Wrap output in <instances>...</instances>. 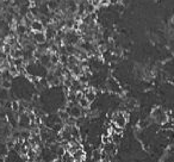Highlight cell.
I'll use <instances>...</instances> for the list:
<instances>
[{"instance_id": "obj_9", "label": "cell", "mask_w": 174, "mask_h": 162, "mask_svg": "<svg viewBox=\"0 0 174 162\" xmlns=\"http://www.w3.org/2000/svg\"><path fill=\"white\" fill-rule=\"evenodd\" d=\"M120 0H108V6H117L119 5Z\"/></svg>"}, {"instance_id": "obj_10", "label": "cell", "mask_w": 174, "mask_h": 162, "mask_svg": "<svg viewBox=\"0 0 174 162\" xmlns=\"http://www.w3.org/2000/svg\"><path fill=\"white\" fill-rule=\"evenodd\" d=\"M60 1H61V3H66L67 0H60Z\"/></svg>"}, {"instance_id": "obj_7", "label": "cell", "mask_w": 174, "mask_h": 162, "mask_svg": "<svg viewBox=\"0 0 174 162\" xmlns=\"http://www.w3.org/2000/svg\"><path fill=\"white\" fill-rule=\"evenodd\" d=\"M82 93H84L85 98H86L90 102H93L97 99V93L93 88H87V90L82 91Z\"/></svg>"}, {"instance_id": "obj_8", "label": "cell", "mask_w": 174, "mask_h": 162, "mask_svg": "<svg viewBox=\"0 0 174 162\" xmlns=\"http://www.w3.org/2000/svg\"><path fill=\"white\" fill-rule=\"evenodd\" d=\"M72 159L74 162H82L85 160V151L81 149L76 150L74 154H72Z\"/></svg>"}, {"instance_id": "obj_6", "label": "cell", "mask_w": 174, "mask_h": 162, "mask_svg": "<svg viewBox=\"0 0 174 162\" xmlns=\"http://www.w3.org/2000/svg\"><path fill=\"white\" fill-rule=\"evenodd\" d=\"M29 30H30V29H29L24 23L17 24L16 25V29H14L16 35H18V37H23V36H25V35H28V31Z\"/></svg>"}, {"instance_id": "obj_4", "label": "cell", "mask_w": 174, "mask_h": 162, "mask_svg": "<svg viewBox=\"0 0 174 162\" xmlns=\"http://www.w3.org/2000/svg\"><path fill=\"white\" fill-rule=\"evenodd\" d=\"M32 41L36 45L43 44V43L47 42V36H45V32H32Z\"/></svg>"}, {"instance_id": "obj_3", "label": "cell", "mask_w": 174, "mask_h": 162, "mask_svg": "<svg viewBox=\"0 0 174 162\" xmlns=\"http://www.w3.org/2000/svg\"><path fill=\"white\" fill-rule=\"evenodd\" d=\"M112 123H113V125L116 128H118V129H123L124 126L126 125V123H128V117H126V114L124 112H116L113 114V118H112Z\"/></svg>"}, {"instance_id": "obj_1", "label": "cell", "mask_w": 174, "mask_h": 162, "mask_svg": "<svg viewBox=\"0 0 174 162\" xmlns=\"http://www.w3.org/2000/svg\"><path fill=\"white\" fill-rule=\"evenodd\" d=\"M150 122L155 123V124H159V125H165L166 123L169 122V117H168V113L163 110L162 107H155L153 108L151 113H150Z\"/></svg>"}, {"instance_id": "obj_2", "label": "cell", "mask_w": 174, "mask_h": 162, "mask_svg": "<svg viewBox=\"0 0 174 162\" xmlns=\"http://www.w3.org/2000/svg\"><path fill=\"white\" fill-rule=\"evenodd\" d=\"M105 87L108 92L114 93V94H120L122 93V86L114 78H108L105 82Z\"/></svg>"}, {"instance_id": "obj_5", "label": "cell", "mask_w": 174, "mask_h": 162, "mask_svg": "<svg viewBox=\"0 0 174 162\" xmlns=\"http://www.w3.org/2000/svg\"><path fill=\"white\" fill-rule=\"evenodd\" d=\"M30 30L32 32H42V31L45 30V25L43 24L40 19H35L32 23H31Z\"/></svg>"}]
</instances>
